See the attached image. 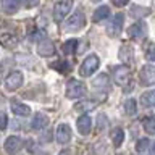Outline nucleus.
Masks as SVG:
<instances>
[{
	"mask_svg": "<svg viewBox=\"0 0 155 155\" xmlns=\"http://www.w3.org/2000/svg\"><path fill=\"white\" fill-rule=\"evenodd\" d=\"M73 8V0H60V2L55 3L53 7V19L57 23H60L65 19V16L71 12Z\"/></svg>",
	"mask_w": 155,
	"mask_h": 155,
	"instance_id": "1",
	"label": "nucleus"
},
{
	"mask_svg": "<svg viewBox=\"0 0 155 155\" xmlns=\"http://www.w3.org/2000/svg\"><path fill=\"white\" fill-rule=\"evenodd\" d=\"M84 24H86L84 13L78 10V12L65 23V26H63V28H65V31H68V32H74V31H79V29L84 28Z\"/></svg>",
	"mask_w": 155,
	"mask_h": 155,
	"instance_id": "2",
	"label": "nucleus"
},
{
	"mask_svg": "<svg viewBox=\"0 0 155 155\" xmlns=\"http://www.w3.org/2000/svg\"><path fill=\"white\" fill-rule=\"evenodd\" d=\"M86 84L81 81L71 79L66 86V97L68 99H79V97L86 95Z\"/></svg>",
	"mask_w": 155,
	"mask_h": 155,
	"instance_id": "3",
	"label": "nucleus"
},
{
	"mask_svg": "<svg viewBox=\"0 0 155 155\" xmlns=\"http://www.w3.org/2000/svg\"><path fill=\"white\" fill-rule=\"evenodd\" d=\"M99 65H100L99 57H97V55H89L84 61H82V65H81V71H79L81 76H91L92 73L97 71Z\"/></svg>",
	"mask_w": 155,
	"mask_h": 155,
	"instance_id": "4",
	"label": "nucleus"
},
{
	"mask_svg": "<svg viewBox=\"0 0 155 155\" xmlns=\"http://www.w3.org/2000/svg\"><path fill=\"white\" fill-rule=\"evenodd\" d=\"M123 21H124V15L123 13H116L115 18L110 21V24L107 26V34L110 37H118L123 28Z\"/></svg>",
	"mask_w": 155,
	"mask_h": 155,
	"instance_id": "5",
	"label": "nucleus"
},
{
	"mask_svg": "<svg viewBox=\"0 0 155 155\" xmlns=\"http://www.w3.org/2000/svg\"><path fill=\"white\" fill-rule=\"evenodd\" d=\"M113 74H115V82L118 86H121V87L128 86L131 74H129V68L126 65H118L116 68H113Z\"/></svg>",
	"mask_w": 155,
	"mask_h": 155,
	"instance_id": "6",
	"label": "nucleus"
},
{
	"mask_svg": "<svg viewBox=\"0 0 155 155\" xmlns=\"http://www.w3.org/2000/svg\"><path fill=\"white\" fill-rule=\"evenodd\" d=\"M139 79L142 86H153L155 84V68L150 65L142 66V70L139 73Z\"/></svg>",
	"mask_w": 155,
	"mask_h": 155,
	"instance_id": "7",
	"label": "nucleus"
},
{
	"mask_svg": "<svg viewBox=\"0 0 155 155\" xmlns=\"http://www.w3.org/2000/svg\"><path fill=\"white\" fill-rule=\"evenodd\" d=\"M128 36L131 39H144L147 36V24L139 21V23H134L133 26H129L128 29Z\"/></svg>",
	"mask_w": 155,
	"mask_h": 155,
	"instance_id": "8",
	"label": "nucleus"
},
{
	"mask_svg": "<svg viewBox=\"0 0 155 155\" xmlns=\"http://www.w3.org/2000/svg\"><path fill=\"white\" fill-rule=\"evenodd\" d=\"M21 84H23V73L21 71L10 73L8 78L5 79V86H7V89H10V91H16L18 87H21Z\"/></svg>",
	"mask_w": 155,
	"mask_h": 155,
	"instance_id": "9",
	"label": "nucleus"
},
{
	"mask_svg": "<svg viewBox=\"0 0 155 155\" xmlns=\"http://www.w3.org/2000/svg\"><path fill=\"white\" fill-rule=\"evenodd\" d=\"M21 147H23V140L19 137H16V136H10V137L5 140V150L12 155L18 153L19 150H21Z\"/></svg>",
	"mask_w": 155,
	"mask_h": 155,
	"instance_id": "10",
	"label": "nucleus"
},
{
	"mask_svg": "<svg viewBox=\"0 0 155 155\" xmlns=\"http://www.w3.org/2000/svg\"><path fill=\"white\" fill-rule=\"evenodd\" d=\"M120 60L124 63L126 66H131L134 63V52H133V47H129L128 44H124V45H121L120 48V53H118Z\"/></svg>",
	"mask_w": 155,
	"mask_h": 155,
	"instance_id": "11",
	"label": "nucleus"
},
{
	"mask_svg": "<svg viewBox=\"0 0 155 155\" xmlns=\"http://www.w3.org/2000/svg\"><path fill=\"white\" fill-rule=\"evenodd\" d=\"M76 126H78V131H79L82 136L89 134V133H91V128H92V120H91V116H89V115H84V116H81V118H78Z\"/></svg>",
	"mask_w": 155,
	"mask_h": 155,
	"instance_id": "12",
	"label": "nucleus"
},
{
	"mask_svg": "<svg viewBox=\"0 0 155 155\" xmlns=\"http://www.w3.org/2000/svg\"><path fill=\"white\" fill-rule=\"evenodd\" d=\"M37 52H39V55H42V57H52L53 53H55V45L52 44V41H42V42H39V45H37Z\"/></svg>",
	"mask_w": 155,
	"mask_h": 155,
	"instance_id": "13",
	"label": "nucleus"
},
{
	"mask_svg": "<svg viewBox=\"0 0 155 155\" xmlns=\"http://www.w3.org/2000/svg\"><path fill=\"white\" fill-rule=\"evenodd\" d=\"M71 139V129L68 124H60L57 131V140L60 144H68Z\"/></svg>",
	"mask_w": 155,
	"mask_h": 155,
	"instance_id": "14",
	"label": "nucleus"
},
{
	"mask_svg": "<svg viewBox=\"0 0 155 155\" xmlns=\"http://www.w3.org/2000/svg\"><path fill=\"white\" fill-rule=\"evenodd\" d=\"M0 44H2L3 47H7V48H13L18 44V39L12 32H2L0 34Z\"/></svg>",
	"mask_w": 155,
	"mask_h": 155,
	"instance_id": "15",
	"label": "nucleus"
},
{
	"mask_svg": "<svg viewBox=\"0 0 155 155\" xmlns=\"http://www.w3.org/2000/svg\"><path fill=\"white\" fill-rule=\"evenodd\" d=\"M12 111L16 116H26V115H29L31 113V108H29L28 105H24V104H21V102H16V100H13L12 102Z\"/></svg>",
	"mask_w": 155,
	"mask_h": 155,
	"instance_id": "16",
	"label": "nucleus"
},
{
	"mask_svg": "<svg viewBox=\"0 0 155 155\" xmlns=\"http://www.w3.org/2000/svg\"><path fill=\"white\" fill-rule=\"evenodd\" d=\"M48 124V118L45 115H42V113H39L36 118L32 120V123H31V128L32 129H36V131H41V129H44L45 126Z\"/></svg>",
	"mask_w": 155,
	"mask_h": 155,
	"instance_id": "17",
	"label": "nucleus"
},
{
	"mask_svg": "<svg viewBox=\"0 0 155 155\" xmlns=\"http://www.w3.org/2000/svg\"><path fill=\"white\" fill-rule=\"evenodd\" d=\"M18 7H19V0H2V8H3V12L8 13V15L16 13Z\"/></svg>",
	"mask_w": 155,
	"mask_h": 155,
	"instance_id": "18",
	"label": "nucleus"
},
{
	"mask_svg": "<svg viewBox=\"0 0 155 155\" xmlns=\"http://www.w3.org/2000/svg\"><path fill=\"white\" fill-rule=\"evenodd\" d=\"M108 15H110V8L107 7V5H104V7H99V8L95 10V13H94V16H92V19H94L95 23H99V21H102V19L108 18Z\"/></svg>",
	"mask_w": 155,
	"mask_h": 155,
	"instance_id": "19",
	"label": "nucleus"
},
{
	"mask_svg": "<svg viewBox=\"0 0 155 155\" xmlns=\"http://www.w3.org/2000/svg\"><path fill=\"white\" fill-rule=\"evenodd\" d=\"M140 104L142 107H155V91H149L140 97Z\"/></svg>",
	"mask_w": 155,
	"mask_h": 155,
	"instance_id": "20",
	"label": "nucleus"
},
{
	"mask_svg": "<svg viewBox=\"0 0 155 155\" xmlns=\"http://www.w3.org/2000/svg\"><path fill=\"white\" fill-rule=\"evenodd\" d=\"M111 140H113V145L115 147H120L121 144H123L124 140V133L121 128H115L113 131H111Z\"/></svg>",
	"mask_w": 155,
	"mask_h": 155,
	"instance_id": "21",
	"label": "nucleus"
},
{
	"mask_svg": "<svg viewBox=\"0 0 155 155\" xmlns=\"http://www.w3.org/2000/svg\"><path fill=\"white\" fill-rule=\"evenodd\" d=\"M76 47H78V39H70V41H66L65 44H63L61 50L65 55H71V53L76 52Z\"/></svg>",
	"mask_w": 155,
	"mask_h": 155,
	"instance_id": "22",
	"label": "nucleus"
},
{
	"mask_svg": "<svg viewBox=\"0 0 155 155\" xmlns=\"http://www.w3.org/2000/svg\"><path fill=\"white\" fill-rule=\"evenodd\" d=\"M108 82H110L108 76H107L105 73H102V74H99L97 78H94V79H92V86L102 89V87H107V86H108Z\"/></svg>",
	"mask_w": 155,
	"mask_h": 155,
	"instance_id": "23",
	"label": "nucleus"
},
{
	"mask_svg": "<svg viewBox=\"0 0 155 155\" xmlns=\"http://www.w3.org/2000/svg\"><path fill=\"white\" fill-rule=\"evenodd\" d=\"M142 124H144V129L147 131L149 134H155V116H153V115H150V116H147V118H144Z\"/></svg>",
	"mask_w": 155,
	"mask_h": 155,
	"instance_id": "24",
	"label": "nucleus"
},
{
	"mask_svg": "<svg viewBox=\"0 0 155 155\" xmlns=\"http://www.w3.org/2000/svg\"><path fill=\"white\" fill-rule=\"evenodd\" d=\"M97 107L95 102H91V100H87V102H81V104H78L74 107V110L76 111H89V110H94Z\"/></svg>",
	"mask_w": 155,
	"mask_h": 155,
	"instance_id": "25",
	"label": "nucleus"
},
{
	"mask_svg": "<svg viewBox=\"0 0 155 155\" xmlns=\"http://www.w3.org/2000/svg\"><path fill=\"white\" fill-rule=\"evenodd\" d=\"M150 13L149 8H140V7H133L131 8V15L136 18H142V16H147V15Z\"/></svg>",
	"mask_w": 155,
	"mask_h": 155,
	"instance_id": "26",
	"label": "nucleus"
},
{
	"mask_svg": "<svg viewBox=\"0 0 155 155\" xmlns=\"http://www.w3.org/2000/svg\"><path fill=\"white\" fill-rule=\"evenodd\" d=\"M124 110L128 115H136V111H137V107H136V100L134 99H129L124 102Z\"/></svg>",
	"mask_w": 155,
	"mask_h": 155,
	"instance_id": "27",
	"label": "nucleus"
},
{
	"mask_svg": "<svg viewBox=\"0 0 155 155\" xmlns=\"http://www.w3.org/2000/svg\"><path fill=\"white\" fill-rule=\"evenodd\" d=\"M145 57H147L149 61L155 63V44H150V45H149L147 52H145Z\"/></svg>",
	"mask_w": 155,
	"mask_h": 155,
	"instance_id": "28",
	"label": "nucleus"
},
{
	"mask_svg": "<svg viewBox=\"0 0 155 155\" xmlns=\"http://www.w3.org/2000/svg\"><path fill=\"white\" fill-rule=\"evenodd\" d=\"M149 147V139H139L137 140V144H136V150L140 153V152H144L145 149Z\"/></svg>",
	"mask_w": 155,
	"mask_h": 155,
	"instance_id": "29",
	"label": "nucleus"
},
{
	"mask_svg": "<svg viewBox=\"0 0 155 155\" xmlns=\"http://www.w3.org/2000/svg\"><path fill=\"white\" fill-rule=\"evenodd\" d=\"M24 8H34L39 5V0H19Z\"/></svg>",
	"mask_w": 155,
	"mask_h": 155,
	"instance_id": "30",
	"label": "nucleus"
},
{
	"mask_svg": "<svg viewBox=\"0 0 155 155\" xmlns=\"http://www.w3.org/2000/svg\"><path fill=\"white\" fill-rule=\"evenodd\" d=\"M7 124H8L7 115H5L3 111H0V131H5V129H7Z\"/></svg>",
	"mask_w": 155,
	"mask_h": 155,
	"instance_id": "31",
	"label": "nucleus"
},
{
	"mask_svg": "<svg viewBox=\"0 0 155 155\" xmlns=\"http://www.w3.org/2000/svg\"><path fill=\"white\" fill-rule=\"evenodd\" d=\"M113 3L116 5V7H124V5L129 3V0H113Z\"/></svg>",
	"mask_w": 155,
	"mask_h": 155,
	"instance_id": "32",
	"label": "nucleus"
},
{
	"mask_svg": "<svg viewBox=\"0 0 155 155\" xmlns=\"http://www.w3.org/2000/svg\"><path fill=\"white\" fill-rule=\"evenodd\" d=\"M58 155H71V150H70V149H66V150H61V152L58 153Z\"/></svg>",
	"mask_w": 155,
	"mask_h": 155,
	"instance_id": "33",
	"label": "nucleus"
},
{
	"mask_svg": "<svg viewBox=\"0 0 155 155\" xmlns=\"http://www.w3.org/2000/svg\"><path fill=\"white\" fill-rule=\"evenodd\" d=\"M152 155H155V142L152 144Z\"/></svg>",
	"mask_w": 155,
	"mask_h": 155,
	"instance_id": "34",
	"label": "nucleus"
},
{
	"mask_svg": "<svg viewBox=\"0 0 155 155\" xmlns=\"http://www.w3.org/2000/svg\"><path fill=\"white\" fill-rule=\"evenodd\" d=\"M91 2H100V0H91Z\"/></svg>",
	"mask_w": 155,
	"mask_h": 155,
	"instance_id": "35",
	"label": "nucleus"
}]
</instances>
